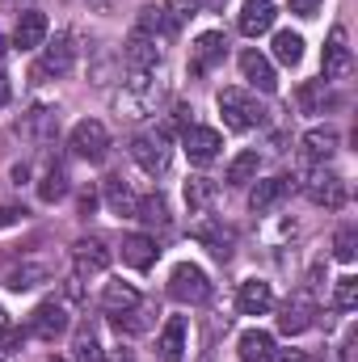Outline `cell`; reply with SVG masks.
<instances>
[{"label": "cell", "instance_id": "cell-10", "mask_svg": "<svg viewBox=\"0 0 358 362\" xmlns=\"http://www.w3.org/2000/svg\"><path fill=\"white\" fill-rule=\"evenodd\" d=\"M304 194H308L316 206L337 211V206L346 202V181L337 177V173H329V169H312V173H308V181H304Z\"/></svg>", "mask_w": 358, "mask_h": 362}, {"label": "cell", "instance_id": "cell-4", "mask_svg": "<svg viewBox=\"0 0 358 362\" xmlns=\"http://www.w3.org/2000/svg\"><path fill=\"white\" fill-rule=\"evenodd\" d=\"M169 295H173L178 303H207V295H211V278H207L202 266L181 262V266H173V274H169Z\"/></svg>", "mask_w": 358, "mask_h": 362}, {"label": "cell", "instance_id": "cell-31", "mask_svg": "<svg viewBox=\"0 0 358 362\" xmlns=\"http://www.w3.org/2000/svg\"><path fill=\"white\" fill-rule=\"evenodd\" d=\"M68 194V169L64 165H51L47 173H42V181H38V198L42 202H59Z\"/></svg>", "mask_w": 358, "mask_h": 362}, {"label": "cell", "instance_id": "cell-8", "mask_svg": "<svg viewBox=\"0 0 358 362\" xmlns=\"http://www.w3.org/2000/svg\"><path fill=\"white\" fill-rule=\"evenodd\" d=\"M224 55H228V38H224L219 30H207V34H198L194 47H190V72H194V76H207L215 64H224Z\"/></svg>", "mask_w": 358, "mask_h": 362}, {"label": "cell", "instance_id": "cell-5", "mask_svg": "<svg viewBox=\"0 0 358 362\" xmlns=\"http://www.w3.org/2000/svg\"><path fill=\"white\" fill-rule=\"evenodd\" d=\"M68 148H72L81 160L101 165V160H105V152H110V131H105L97 118H85V122H76V127H72V139H68Z\"/></svg>", "mask_w": 358, "mask_h": 362}, {"label": "cell", "instance_id": "cell-49", "mask_svg": "<svg viewBox=\"0 0 358 362\" xmlns=\"http://www.w3.org/2000/svg\"><path fill=\"white\" fill-rule=\"evenodd\" d=\"M0 337H8V316L0 312Z\"/></svg>", "mask_w": 358, "mask_h": 362}, {"label": "cell", "instance_id": "cell-52", "mask_svg": "<svg viewBox=\"0 0 358 362\" xmlns=\"http://www.w3.org/2000/svg\"><path fill=\"white\" fill-rule=\"evenodd\" d=\"M51 362H64V358H51Z\"/></svg>", "mask_w": 358, "mask_h": 362}, {"label": "cell", "instance_id": "cell-24", "mask_svg": "<svg viewBox=\"0 0 358 362\" xmlns=\"http://www.w3.org/2000/svg\"><path fill=\"white\" fill-rule=\"evenodd\" d=\"M287 194H291V177H266V181H258V185H253L249 206H253L258 215H266V211H274Z\"/></svg>", "mask_w": 358, "mask_h": 362}, {"label": "cell", "instance_id": "cell-30", "mask_svg": "<svg viewBox=\"0 0 358 362\" xmlns=\"http://www.w3.org/2000/svg\"><path fill=\"white\" fill-rule=\"evenodd\" d=\"M274 59L287 64V68H295V64L304 59V38H299L295 30H278V34H274Z\"/></svg>", "mask_w": 358, "mask_h": 362}, {"label": "cell", "instance_id": "cell-35", "mask_svg": "<svg viewBox=\"0 0 358 362\" xmlns=\"http://www.w3.org/2000/svg\"><path fill=\"white\" fill-rule=\"evenodd\" d=\"M135 30H144V34H152V38H165V34H173V30H169V21H165V8H156V4L139 8V21H135Z\"/></svg>", "mask_w": 358, "mask_h": 362}, {"label": "cell", "instance_id": "cell-44", "mask_svg": "<svg viewBox=\"0 0 358 362\" xmlns=\"http://www.w3.org/2000/svg\"><path fill=\"white\" fill-rule=\"evenodd\" d=\"M190 114H194L190 105H173V127H181V131H185V118H190Z\"/></svg>", "mask_w": 358, "mask_h": 362}, {"label": "cell", "instance_id": "cell-2", "mask_svg": "<svg viewBox=\"0 0 358 362\" xmlns=\"http://www.w3.org/2000/svg\"><path fill=\"white\" fill-rule=\"evenodd\" d=\"M131 160L148 173V177H161L173 160V144H169V131H139L131 139Z\"/></svg>", "mask_w": 358, "mask_h": 362}, {"label": "cell", "instance_id": "cell-33", "mask_svg": "<svg viewBox=\"0 0 358 362\" xmlns=\"http://www.w3.org/2000/svg\"><path fill=\"white\" fill-rule=\"evenodd\" d=\"M258 165H262L258 152H241V156L228 165V185H245V181H253L258 177Z\"/></svg>", "mask_w": 358, "mask_h": 362}, {"label": "cell", "instance_id": "cell-23", "mask_svg": "<svg viewBox=\"0 0 358 362\" xmlns=\"http://www.w3.org/2000/svg\"><path fill=\"white\" fill-rule=\"evenodd\" d=\"M337 144H342L337 127H312V131L304 135V156H308V160H316V165H325V160L337 152Z\"/></svg>", "mask_w": 358, "mask_h": 362}, {"label": "cell", "instance_id": "cell-22", "mask_svg": "<svg viewBox=\"0 0 358 362\" xmlns=\"http://www.w3.org/2000/svg\"><path fill=\"white\" fill-rule=\"evenodd\" d=\"M185 337H190L185 316H169L165 329H161V337H156V354H161V362H181V354H185Z\"/></svg>", "mask_w": 358, "mask_h": 362}, {"label": "cell", "instance_id": "cell-11", "mask_svg": "<svg viewBox=\"0 0 358 362\" xmlns=\"http://www.w3.org/2000/svg\"><path fill=\"white\" fill-rule=\"evenodd\" d=\"M190 236H194L202 249H211V257H219V262H228V257H232L236 232H232L228 223H219V219H198V223L190 228Z\"/></svg>", "mask_w": 358, "mask_h": 362}, {"label": "cell", "instance_id": "cell-9", "mask_svg": "<svg viewBox=\"0 0 358 362\" xmlns=\"http://www.w3.org/2000/svg\"><path fill=\"white\" fill-rule=\"evenodd\" d=\"M181 148H185V156L194 160V165H211L215 156H219V148H224V135L215 131V127H185L181 131Z\"/></svg>", "mask_w": 358, "mask_h": 362}, {"label": "cell", "instance_id": "cell-6", "mask_svg": "<svg viewBox=\"0 0 358 362\" xmlns=\"http://www.w3.org/2000/svg\"><path fill=\"white\" fill-rule=\"evenodd\" d=\"M122 64H127V72H156V64H161V38H152L144 30H131L127 42H122Z\"/></svg>", "mask_w": 358, "mask_h": 362}, {"label": "cell", "instance_id": "cell-37", "mask_svg": "<svg viewBox=\"0 0 358 362\" xmlns=\"http://www.w3.org/2000/svg\"><path fill=\"white\" fill-rule=\"evenodd\" d=\"M211 194H215L211 177H190L185 181V202H190V211H202V206L211 202Z\"/></svg>", "mask_w": 358, "mask_h": 362}, {"label": "cell", "instance_id": "cell-26", "mask_svg": "<svg viewBox=\"0 0 358 362\" xmlns=\"http://www.w3.org/2000/svg\"><path fill=\"white\" fill-rule=\"evenodd\" d=\"M135 219H144L148 228L165 232V228L173 223V215H169V198H165V194H148V198H139V202H135Z\"/></svg>", "mask_w": 358, "mask_h": 362}, {"label": "cell", "instance_id": "cell-45", "mask_svg": "<svg viewBox=\"0 0 358 362\" xmlns=\"http://www.w3.org/2000/svg\"><path fill=\"white\" fill-rule=\"evenodd\" d=\"M93 206H97V194L85 189V194H81V215H93Z\"/></svg>", "mask_w": 358, "mask_h": 362}, {"label": "cell", "instance_id": "cell-36", "mask_svg": "<svg viewBox=\"0 0 358 362\" xmlns=\"http://www.w3.org/2000/svg\"><path fill=\"white\" fill-rule=\"evenodd\" d=\"M72 354H76V362H105V354H101V346H97V333H93V329H81V333H76Z\"/></svg>", "mask_w": 358, "mask_h": 362}, {"label": "cell", "instance_id": "cell-32", "mask_svg": "<svg viewBox=\"0 0 358 362\" xmlns=\"http://www.w3.org/2000/svg\"><path fill=\"white\" fill-rule=\"evenodd\" d=\"M161 8H165V21H169V30H181L190 17H198V13H202V0H165Z\"/></svg>", "mask_w": 358, "mask_h": 362}, {"label": "cell", "instance_id": "cell-14", "mask_svg": "<svg viewBox=\"0 0 358 362\" xmlns=\"http://www.w3.org/2000/svg\"><path fill=\"white\" fill-rule=\"evenodd\" d=\"M312 320H316V303H312V295H291L287 303H282V316H278V329L287 333V337H299L304 329H312Z\"/></svg>", "mask_w": 358, "mask_h": 362}, {"label": "cell", "instance_id": "cell-41", "mask_svg": "<svg viewBox=\"0 0 358 362\" xmlns=\"http://www.w3.org/2000/svg\"><path fill=\"white\" fill-rule=\"evenodd\" d=\"M316 8H321V0H291L295 17H316Z\"/></svg>", "mask_w": 358, "mask_h": 362}, {"label": "cell", "instance_id": "cell-48", "mask_svg": "<svg viewBox=\"0 0 358 362\" xmlns=\"http://www.w3.org/2000/svg\"><path fill=\"white\" fill-rule=\"evenodd\" d=\"M228 0H202V13H211V8H224Z\"/></svg>", "mask_w": 358, "mask_h": 362}, {"label": "cell", "instance_id": "cell-17", "mask_svg": "<svg viewBox=\"0 0 358 362\" xmlns=\"http://www.w3.org/2000/svg\"><path fill=\"white\" fill-rule=\"evenodd\" d=\"M72 266H76L81 278H85V274H105L110 270V249H105L97 236H85V240L72 245Z\"/></svg>", "mask_w": 358, "mask_h": 362}, {"label": "cell", "instance_id": "cell-27", "mask_svg": "<svg viewBox=\"0 0 358 362\" xmlns=\"http://www.w3.org/2000/svg\"><path fill=\"white\" fill-rule=\"evenodd\" d=\"M101 308H105L110 316H122V312L139 308V291H135L131 282H105V291H101Z\"/></svg>", "mask_w": 358, "mask_h": 362}, {"label": "cell", "instance_id": "cell-51", "mask_svg": "<svg viewBox=\"0 0 358 362\" xmlns=\"http://www.w3.org/2000/svg\"><path fill=\"white\" fill-rule=\"evenodd\" d=\"M93 4H97V8H101V13H105V8H110V0H93Z\"/></svg>", "mask_w": 358, "mask_h": 362}, {"label": "cell", "instance_id": "cell-29", "mask_svg": "<svg viewBox=\"0 0 358 362\" xmlns=\"http://www.w3.org/2000/svg\"><path fill=\"white\" fill-rule=\"evenodd\" d=\"M105 202H110V211L114 215H135V194H131V185L122 177H105Z\"/></svg>", "mask_w": 358, "mask_h": 362}, {"label": "cell", "instance_id": "cell-47", "mask_svg": "<svg viewBox=\"0 0 358 362\" xmlns=\"http://www.w3.org/2000/svg\"><path fill=\"white\" fill-rule=\"evenodd\" d=\"M8 97H13V89H8V76H0V110L8 105Z\"/></svg>", "mask_w": 358, "mask_h": 362}, {"label": "cell", "instance_id": "cell-50", "mask_svg": "<svg viewBox=\"0 0 358 362\" xmlns=\"http://www.w3.org/2000/svg\"><path fill=\"white\" fill-rule=\"evenodd\" d=\"M4 55H8V42H4V34H0V59H4Z\"/></svg>", "mask_w": 358, "mask_h": 362}, {"label": "cell", "instance_id": "cell-42", "mask_svg": "<svg viewBox=\"0 0 358 362\" xmlns=\"http://www.w3.org/2000/svg\"><path fill=\"white\" fill-rule=\"evenodd\" d=\"M17 219H25L21 206H0V228H8V223H17Z\"/></svg>", "mask_w": 358, "mask_h": 362}, {"label": "cell", "instance_id": "cell-46", "mask_svg": "<svg viewBox=\"0 0 358 362\" xmlns=\"http://www.w3.org/2000/svg\"><path fill=\"white\" fill-rule=\"evenodd\" d=\"M105 362H135V354H131L127 346H118V350H114V354H110Z\"/></svg>", "mask_w": 358, "mask_h": 362}, {"label": "cell", "instance_id": "cell-15", "mask_svg": "<svg viewBox=\"0 0 358 362\" xmlns=\"http://www.w3.org/2000/svg\"><path fill=\"white\" fill-rule=\"evenodd\" d=\"M321 68H325V81H342V76H350V47H346V30H342V25L329 30V42H325Z\"/></svg>", "mask_w": 358, "mask_h": 362}, {"label": "cell", "instance_id": "cell-34", "mask_svg": "<svg viewBox=\"0 0 358 362\" xmlns=\"http://www.w3.org/2000/svg\"><path fill=\"white\" fill-rule=\"evenodd\" d=\"M333 308H337V312H354L358 308V278L354 274H342V278L333 282Z\"/></svg>", "mask_w": 358, "mask_h": 362}, {"label": "cell", "instance_id": "cell-40", "mask_svg": "<svg viewBox=\"0 0 358 362\" xmlns=\"http://www.w3.org/2000/svg\"><path fill=\"white\" fill-rule=\"evenodd\" d=\"M325 105V81H308L304 89H299V110L304 114H316Z\"/></svg>", "mask_w": 358, "mask_h": 362}, {"label": "cell", "instance_id": "cell-43", "mask_svg": "<svg viewBox=\"0 0 358 362\" xmlns=\"http://www.w3.org/2000/svg\"><path fill=\"white\" fill-rule=\"evenodd\" d=\"M274 362H312L304 350H282V354H274Z\"/></svg>", "mask_w": 358, "mask_h": 362}, {"label": "cell", "instance_id": "cell-25", "mask_svg": "<svg viewBox=\"0 0 358 362\" xmlns=\"http://www.w3.org/2000/svg\"><path fill=\"white\" fill-rule=\"evenodd\" d=\"M236 346H241V362H274V354H278L266 329H245Z\"/></svg>", "mask_w": 358, "mask_h": 362}, {"label": "cell", "instance_id": "cell-18", "mask_svg": "<svg viewBox=\"0 0 358 362\" xmlns=\"http://www.w3.org/2000/svg\"><path fill=\"white\" fill-rule=\"evenodd\" d=\"M42 42H47V17H42L38 8L17 13V25H13V47H17V51H34V47H42Z\"/></svg>", "mask_w": 358, "mask_h": 362}, {"label": "cell", "instance_id": "cell-12", "mask_svg": "<svg viewBox=\"0 0 358 362\" xmlns=\"http://www.w3.org/2000/svg\"><path fill=\"white\" fill-rule=\"evenodd\" d=\"M30 333H34V337H42V341L64 337V333H68V308H64L59 299L38 303V308H34V316H30Z\"/></svg>", "mask_w": 358, "mask_h": 362}, {"label": "cell", "instance_id": "cell-1", "mask_svg": "<svg viewBox=\"0 0 358 362\" xmlns=\"http://www.w3.org/2000/svg\"><path fill=\"white\" fill-rule=\"evenodd\" d=\"M161 97H165V85L152 81V72H131L122 81V93L114 97V110H118V118H148Z\"/></svg>", "mask_w": 358, "mask_h": 362}, {"label": "cell", "instance_id": "cell-3", "mask_svg": "<svg viewBox=\"0 0 358 362\" xmlns=\"http://www.w3.org/2000/svg\"><path fill=\"white\" fill-rule=\"evenodd\" d=\"M219 114H224V127L228 131H253L266 122V110L258 105V97L245 89H224L219 93Z\"/></svg>", "mask_w": 358, "mask_h": 362}, {"label": "cell", "instance_id": "cell-38", "mask_svg": "<svg viewBox=\"0 0 358 362\" xmlns=\"http://www.w3.org/2000/svg\"><path fill=\"white\" fill-rule=\"evenodd\" d=\"M148 316H152L148 308H131V312H122V316H110V320H114V329H118V333H122V329H127V333H139V329H148V325H152Z\"/></svg>", "mask_w": 358, "mask_h": 362}, {"label": "cell", "instance_id": "cell-21", "mask_svg": "<svg viewBox=\"0 0 358 362\" xmlns=\"http://www.w3.org/2000/svg\"><path fill=\"white\" fill-rule=\"evenodd\" d=\"M236 308H241L245 316H266L270 308H274V291H270V282H262V278L241 282V291H236Z\"/></svg>", "mask_w": 358, "mask_h": 362}, {"label": "cell", "instance_id": "cell-16", "mask_svg": "<svg viewBox=\"0 0 358 362\" xmlns=\"http://www.w3.org/2000/svg\"><path fill=\"white\" fill-rule=\"evenodd\" d=\"M274 17H278L274 0H245V4H241L236 25H241V34H245V38H258V34L274 30Z\"/></svg>", "mask_w": 358, "mask_h": 362}, {"label": "cell", "instance_id": "cell-13", "mask_svg": "<svg viewBox=\"0 0 358 362\" xmlns=\"http://www.w3.org/2000/svg\"><path fill=\"white\" fill-rule=\"evenodd\" d=\"M21 135H25L30 144H38V148L55 144V135H59V110H51V105H34V110L21 118Z\"/></svg>", "mask_w": 358, "mask_h": 362}, {"label": "cell", "instance_id": "cell-39", "mask_svg": "<svg viewBox=\"0 0 358 362\" xmlns=\"http://www.w3.org/2000/svg\"><path fill=\"white\" fill-rule=\"evenodd\" d=\"M333 257H337V262H354L358 257V232L354 228H342V232L333 236Z\"/></svg>", "mask_w": 358, "mask_h": 362}, {"label": "cell", "instance_id": "cell-19", "mask_svg": "<svg viewBox=\"0 0 358 362\" xmlns=\"http://www.w3.org/2000/svg\"><path fill=\"white\" fill-rule=\"evenodd\" d=\"M241 72H245V81L253 85V89H262V93H274L278 89V76H274V64H270L262 51H241Z\"/></svg>", "mask_w": 358, "mask_h": 362}, {"label": "cell", "instance_id": "cell-28", "mask_svg": "<svg viewBox=\"0 0 358 362\" xmlns=\"http://www.w3.org/2000/svg\"><path fill=\"white\" fill-rule=\"evenodd\" d=\"M51 270L42 266V262H21V266H13V270L4 274V286L8 291H34L38 282H47Z\"/></svg>", "mask_w": 358, "mask_h": 362}, {"label": "cell", "instance_id": "cell-7", "mask_svg": "<svg viewBox=\"0 0 358 362\" xmlns=\"http://www.w3.org/2000/svg\"><path fill=\"white\" fill-rule=\"evenodd\" d=\"M72 64H76V47H72V38H68V34H55V42L42 47V59L34 64V76H38V81H47V76H68Z\"/></svg>", "mask_w": 358, "mask_h": 362}, {"label": "cell", "instance_id": "cell-20", "mask_svg": "<svg viewBox=\"0 0 358 362\" xmlns=\"http://www.w3.org/2000/svg\"><path fill=\"white\" fill-rule=\"evenodd\" d=\"M156 257H161V249H156V240H152V236H144V232L122 236V262H127L131 270H152V266H156Z\"/></svg>", "mask_w": 358, "mask_h": 362}]
</instances>
